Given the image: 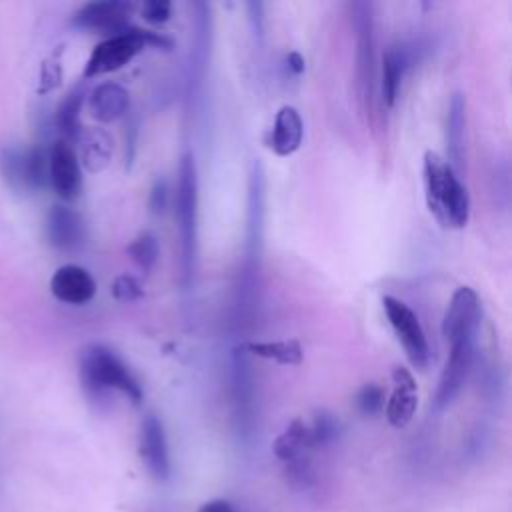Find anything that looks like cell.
I'll use <instances>...</instances> for the list:
<instances>
[{"label":"cell","instance_id":"obj_13","mask_svg":"<svg viewBox=\"0 0 512 512\" xmlns=\"http://www.w3.org/2000/svg\"><path fill=\"white\" fill-rule=\"evenodd\" d=\"M354 26L358 30V68L360 82L368 100L374 94V18L372 6L364 2L354 4Z\"/></svg>","mask_w":512,"mask_h":512},{"label":"cell","instance_id":"obj_24","mask_svg":"<svg viewBox=\"0 0 512 512\" xmlns=\"http://www.w3.org/2000/svg\"><path fill=\"white\" fill-rule=\"evenodd\" d=\"M126 252H128V256L134 260V264H136L138 268H142L144 272H150V270L154 268L156 260H158L160 248H158V240H156L154 234L142 232L140 236H136V238L128 244Z\"/></svg>","mask_w":512,"mask_h":512},{"label":"cell","instance_id":"obj_23","mask_svg":"<svg viewBox=\"0 0 512 512\" xmlns=\"http://www.w3.org/2000/svg\"><path fill=\"white\" fill-rule=\"evenodd\" d=\"M252 354L274 360L284 366H298L302 362V346L298 340H276V342H250L246 346Z\"/></svg>","mask_w":512,"mask_h":512},{"label":"cell","instance_id":"obj_4","mask_svg":"<svg viewBox=\"0 0 512 512\" xmlns=\"http://www.w3.org/2000/svg\"><path fill=\"white\" fill-rule=\"evenodd\" d=\"M176 220L182 246V270L190 276L196 256V222H198V180L192 154H184L178 166L176 184Z\"/></svg>","mask_w":512,"mask_h":512},{"label":"cell","instance_id":"obj_29","mask_svg":"<svg viewBox=\"0 0 512 512\" xmlns=\"http://www.w3.org/2000/svg\"><path fill=\"white\" fill-rule=\"evenodd\" d=\"M166 198H168V188L164 180H156L150 192V208L152 212H162L166 208Z\"/></svg>","mask_w":512,"mask_h":512},{"label":"cell","instance_id":"obj_21","mask_svg":"<svg viewBox=\"0 0 512 512\" xmlns=\"http://www.w3.org/2000/svg\"><path fill=\"white\" fill-rule=\"evenodd\" d=\"M84 96H86L84 86H76L64 96V100L60 102V106L56 110V128L60 130L62 140H66V142L78 140V136L82 132L80 110L84 104Z\"/></svg>","mask_w":512,"mask_h":512},{"label":"cell","instance_id":"obj_16","mask_svg":"<svg viewBox=\"0 0 512 512\" xmlns=\"http://www.w3.org/2000/svg\"><path fill=\"white\" fill-rule=\"evenodd\" d=\"M304 138V122L294 106H282L274 116V126L270 134V148L278 156L294 154Z\"/></svg>","mask_w":512,"mask_h":512},{"label":"cell","instance_id":"obj_25","mask_svg":"<svg viewBox=\"0 0 512 512\" xmlns=\"http://www.w3.org/2000/svg\"><path fill=\"white\" fill-rule=\"evenodd\" d=\"M356 408L364 416H376L384 410V388L378 384H364L356 394Z\"/></svg>","mask_w":512,"mask_h":512},{"label":"cell","instance_id":"obj_6","mask_svg":"<svg viewBox=\"0 0 512 512\" xmlns=\"http://www.w3.org/2000/svg\"><path fill=\"white\" fill-rule=\"evenodd\" d=\"M0 166L6 182L20 192L42 188L48 180V154L42 148L8 146L0 154Z\"/></svg>","mask_w":512,"mask_h":512},{"label":"cell","instance_id":"obj_15","mask_svg":"<svg viewBox=\"0 0 512 512\" xmlns=\"http://www.w3.org/2000/svg\"><path fill=\"white\" fill-rule=\"evenodd\" d=\"M392 378H394V390H392L390 398L386 400L384 410H386L388 422L396 428H402L412 420L416 406H418L416 382H414L412 374L402 366L394 368Z\"/></svg>","mask_w":512,"mask_h":512},{"label":"cell","instance_id":"obj_5","mask_svg":"<svg viewBox=\"0 0 512 512\" xmlns=\"http://www.w3.org/2000/svg\"><path fill=\"white\" fill-rule=\"evenodd\" d=\"M382 308H384L386 318H388L398 342L402 344L410 364L418 370H424L428 366L430 348H428V340H426L424 328H422L416 312L406 302H402L394 296H384Z\"/></svg>","mask_w":512,"mask_h":512},{"label":"cell","instance_id":"obj_8","mask_svg":"<svg viewBox=\"0 0 512 512\" xmlns=\"http://www.w3.org/2000/svg\"><path fill=\"white\" fill-rule=\"evenodd\" d=\"M132 8L134 6L124 0L88 2L72 16V24L80 30L114 36L130 28Z\"/></svg>","mask_w":512,"mask_h":512},{"label":"cell","instance_id":"obj_3","mask_svg":"<svg viewBox=\"0 0 512 512\" xmlns=\"http://www.w3.org/2000/svg\"><path fill=\"white\" fill-rule=\"evenodd\" d=\"M144 48L170 50L172 40L166 38L164 34L140 30L134 26H130L128 30H124L120 34L106 36L90 52L86 66H84V78H96V76L116 72L122 66H126L130 60H134Z\"/></svg>","mask_w":512,"mask_h":512},{"label":"cell","instance_id":"obj_9","mask_svg":"<svg viewBox=\"0 0 512 512\" xmlns=\"http://www.w3.org/2000/svg\"><path fill=\"white\" fill-rule=\"evenodd\" d=\"M48 180L64 202H74L82 190V172L76 150L70 142L58 138L48 152Z\"/></svg>","mask_w":512,"mask_h":512},{"label":"cell","instance_id":"obj_27","mask_svg":"<svg viewBox=\"0 0 512 512\" xmlns=\"http://www.w3.org/2000/svg\"><path fill=\"white\" fill-rule=\"evenodd\" d=\"M112 296L118 300V302H134L138 298H142V288L138 284V280L134 276H118L114 282H112Z\"/></svg>","mask_w":512,"mask_h":512},{"label":"cell","instance_id":"obj_10","mask_svg":"<svg viewBox=\"0 0 512 512\" xmlns=\"http://www.w3.org/2000/svg\"><path fill=\"white\" fill-rule=\"evenodd\" d=\"M482 316V306L478 294L470 286H460L444 312L442 318V336L448 340L462 334H478Z\"/></svg>","mask_w":512,"mask_h":512},{"label":"cell","instance_id":"obj_7","mask_svg":"<svg viewBox=\"0 0 512 512\" xmlns=\"http://www.w3.org/2000/svg\"><path fill=\"white\" fill-rule=\"evenodd\" d=\"M476 336L478 334H462L456 336L450 342V352L444 364V370L440 374L438 390H436V406L444 408L448 406L462 390L476 352Z\"/></svg>","mask_w":512,"mask_h":512},{"label":"cell","instance_id":"obj_11","mask_svg":"<svg viewBox=\"0 0 512 512\" xmlns=\"http://www.w3.org/2000/svg\"><path fill=\"white\" fill-rule=\"evenodd\" d=\"M138 450L144 466L156 480H166L170 476V454L166 432L158 416L148 414L140 424Z\"/></svg>","mask_w":512,"mask_h":512},{"label":"cell","instance_id":"obj_12","mask_svg":"<svg viewBox=\"0 0 512 512\" xmlns=\"http://www.w3.org/2000/svg\"><path fill=\"white\" fill-rule=\"evenodd\" d=\"M50 292L64 304L82 306L94 298L96 280L86 268L78 264H64L52 274Z\"/></svg>","mask_w":512,"mask_h":512},{"label":"cell","instance_id":"obj_17","mask_svg":"<svg viewBox=\"0 0 512 512\" xmlns=\"http://www.w3.org/2000/svg\"><path fill=\"white\" fill-rule=\"evenodd\" d=\"M88 108L98 122H114L130 108L128 90L116 82H102L90 92Z\"/></svg>","mask_w":512,"mask_h":512},{"label":"cell","instance_id":"obj_14","mask_svg":"<svg viewBox=\"0 0 512 512\" xmlns=\"http://www.w3.org/2000/svg\"><path fill=\"white\" fill-rule=\"evenodd\" d=\"M48 242L58 250H76L84 244L86 228L78 212L68 206H52L46 218Z\"/></svg>","mask_w":512,"mask_h":512},{"label":"cell","instance_id":"obj_28","mask_svg":"<svg viewBox=\"0 0 512 512\" xmlns=\"http://www.w3.org/2000/svg\"><path fill=\"white\" fill-rule=\"evenodd\" d=\"M172 14V4L168 0H148L142 6L144 20L152 24H164Z\"/></svg>","mask_w":512,"mask_h":512},{"label":"cell","instance_id":"obj_18","mask_svg":"<svg viewBox=\"0 0 512 512\" xmlns=\"http://www.w3.org/2000/svg\"><path fill=\"white\" fill-rule=\"evenodd\" d=\"M410 66V50L402 44H394L386 48L384 58H382V102L390 108L396 102L402 78Z\"/></svg>","mask_w":512,"mask_h":512},{"label":"cell","instance_id":"obj_26","mask_svg":"<svg viewBox=\"0 0 512 512\" xmlns=\"http://www.w3.org/2000/svg\"><path fill=\"white\" fill-rule=\"evenodd\" d=\"M338 430H340L338 420L332 414H328V412L316 414V418H314V422L310 426L314 448L316 446H326V444L334 442L336 436H338Z\"/></svg>","mask_w":512,"mask_h":512},{"label":"cell","instance_id":"obj_1","mask_svg":"<svg viewBox=\"0 0 512 512\" xmlns=\"http://www.w3.org/2000/svg\"><path fill=\"white\" fill-rule=\"evenodd\" d=\"M424 190L430 214L446 228H464L470 218V196L452 166L436 152L424 154Z\"/></svg>","mask_w":512,"mask_h":512},{"label":"cell","instance_id":"obj_2","mask_svg":"<svg viewBox=\"0 0 512 512\" xmlns=\"http://www.w3.org/2000/svg\"><path fill=\"white\" fill-rule=\"evenodd\" d=\"M80 380L92 398L110 390L126 394L134 404L142 400V386L124 360L104 344H90L80 354Z\"/></svg>","mask_w":512,"mask_h":512},{"label":"cell","instance_id":"obj_20","mask_svg":"<svg viewBox=\"0 0 512 512\" xmlns=\"http://www.w3.org/2000/svg\"><path fill=\"white\" fill-rule=\"evenodd\" d=\"M314 448L310 426L302 420H292L286 430L274 440V454L284 462H294L300 458H306L308 452Z\"/></svg>","mask_w":512,"mask_h":512},{"label":"cell","instance_id":"obj_19","mask_svg":"<svg viewBox=\"0 0 512 512\" xmlns=\"http://www.w3.org/2000/svg\"><path fill=\"white\" fill-rule=\"evenodd\" d=\"M464 132H466V102L462 94H454L448 104L446 116V148L450 156V166L456 168L464 166Z\"/></svg>","mask_w":512,"mask_h":512},{"label":"cell","instance_id":"obj_22","mask_svg":"<svg viewBox=\"0 0 512 512\" xmlns=\"http://www.w3.org/2000/svg\"><path fill=\"white\" fill-rule=\"evenodd\" d=\"M78 142H80L82 162L90 172H98L110 162L112 140L104 130L92 128V130L80 132Z\"/></svg>","mask_w":512,"mask_h":512},{"label":"cell","instance_id":"obj_31","mask_svg":"<svg viewBox=\"0 0 512 512\" xmlns=\"http://www.w3.org/2000/svg\"><path fill=\"white\" fill-rule=\"evenodd\" d=\"M286 64L294 74H302L304 72V58L298 52H290L286 56Z\"/></svg>","mask_w":512,"mask_h":512},{"label":"cell","instance_id":"obj_30","mask_svg":"<svg viewBox=\"0 0 512 512\" xmlns=\"http://www.w3.org/2000/svg\"><path fill=\"white\" fill-rule=\"evenodd\" d=\"M198 512H236V510H234V506H232L228 500H224V498H214V500L204 502V504L198 508Z\"/></svg>","mask_w":512,"mask_h":512}]
</instances>
